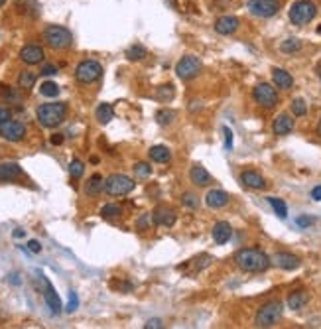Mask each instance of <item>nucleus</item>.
I'll list each match as a JSON object with an SVG mask.
<instances>
[{"label":"nucleus","instance_id":"51","mask_svg":"<svg viewBox=\"0 0 321 329\" xmlns=\"http://www.w3.org/2000/svg\"><path fill=\"white\" fill-rule=\"evenodd\" d=\"M61 142H63V134H54V136H52V144H61Z\"/></svg>","mask_w":321,"mask_h":329},{"label":"nucleus","instance_id":"8","mask_svg":"<svg viewBox=\"0 0 321 329\" xmlns=\"http://www.w3.org/2000/svg\"><path fill=\"white\" fill-rule=\"evenodd\" d=\"M101 75H103V65L98 61H95V59H83L75 67V79L79 83H83V85L98 81Z\"/></svg>","mask_w":321,"mask_h":329},{"label":"nucleus","instance_id":"3","mask_svg":"<svg viewBox=\"0 0 321 329\" xmlns=\"http://www.w3.org/2000/svg\"><path fill=\"white\" fill-rule=\"evenodd\" d=\"M284 316V303L282 302H268L260 306V310L254 316L256 327H274Z\"/></svg>","mask_w":321,"mask_h":329},{"label":"nucleus","instance_id":"19","mask_svg":"<svg viewBox=\"0 0 321 329\" xmlns=\"http://www.w3.org/2000/svg\"><path fill=\"white\" fill-rule=\"evenodd\" d=\"M229 201H231V195L225 192V190H211L205 195V203L211 209H223V207L229 205Z\"/></svg>","mask_w":321,"mask_h":329},{"label":"nucleus","instance_id":"6","mask_svg":"<svg viewBox=\"0 0 321 329\" xmlns=\"http://www.w3.org/2000/svg\"><path fill=\"white\" fill-rule=\"evenodd\" d=\"M134 181L132 178H128L125 174H112L109 178L105 179V192L112 195V197H122V195H128V193L134 190Z\"/></svg>","mask_w":321,"mask_h":329},{"label":"nucleus","instance_id":"2","mask_svg":"<svg viewBox=\"0 0 321 329\" xmlns=\"http://www.w3.org/2000/svg\"><path fill=\"white\" fill-rule=\"evenodd\" d=\"M67 105L65 103H43L36 110V119L43 128H56L65 121Z\"/></svg>","mask_w":321,"mask_h":329},{"label":"nucleus","instance_id":"21","mask_svg":"<svg viewBox=\"0 0 321 329\" xmlns=\"http://www.w3.org/2000/svg\"><path fill=\"white\" fill-rule=\"evenodd\" d=\"M85 195L89 197H97L101 193L105 192V178L101 174H93L91 178L85 181V187H83Z\"/></svg>","mask_w":321,"mask_h":329},{"label":"nucleus","instance_id":"48","mask_svg":"<svg viewBox=\"0 0 321 329\" xmlns=\"http://www.w3.org/2000/svg\"><path fill=\"white\" fill-rule=\"evenodd\" d=\"M311 199H313V201H321V185H315V187L311 190Z\"/></svg>","mask_w":321,"mask_h":329},{"label":"nucleus","instance_id":"32","mask_svg":"<svg viewBox=\"0 0 321 329\" xmlns=\"http://www.w3.org/2000/svg\"><path fill=\"white\" fill-rule=\"evenodd\" d=\"M268 203L272 205L274 213L278 215L280 219H286L288 217V207H286V203L282 199H278V197H268Z\"/></svg>","mask_w":321,"mask_h":329},{"label":"nucleus","instance_id":"23","mask_svg":"<svg viewBox=\"0 0 321 329\" xmlns=\"http://www.w3.org/2000/svg\"><path fill=\"white\" fill-rule=\"evenodd\" d=\"M231 234H233V227H231V223H227V221H219V223H215V227H213V241H215L217 245H225V243H229Z\"/></svg>","mask_w":321,"mask_h":329},{"label":"nucleus","instance_id":"16","mask_svg":"<svg viewBox=\"0 0 321 329\" xmlns=\"http://www.w3.org/2000/svg\"><path fill=\"white\" fill-rule=\"evenodd\" d=\"M189 179H191V183L197 185V187H207V185L213 183L211 174L205 170V166H201V164L191 166V170H189Z\"/></svg>","mask_w":321,"mask_h":329},{"label":"nucleus","instance_id":"41","mask_svg":"<svg viewBox=\"0 0 321 329\" xmlns=\"http://www.w3.org/2000/svg\"><path fill=\"white\" fill-rule=\"evenodd\" d=\"M150 221H152V215H150V213H144V215L136 221V229H140V231L148 229V227H150Z\"/></svg>","mask_w":321,"mask_h":329},{"label":"nucleus","instance_id":"54","mask_svg":"<svg viewBox=\"0 0 321 329\" xmlns=\"http://www.w3.org/2000/svg\"><path fill=\"white\" fill-rule=\"evenodd\" d=\"M317 34L321 36V26H317Z\"/></svg>","mask_w":321,"mask_h":329},{"label":"nucleus","instance_id":"45","mask_svg":"<svg viewBox=\"0 0 321 329\" xmlns=\"http://www.w3.org/2000/svg\"><path fill=\"white\" fill-rule=\"evenodd\" d=\"M28 250L30 252H34V254H38V252H42V245H40V241H36V239H32L28 243Z\"/></svg>","mask_w":321,"mask_h":329},{"label":"nucleus","instance_id":"9","mask_svg":"<svg viewBox=\"0 0 321 329\" xmlns=\"http://www.w3.org/2000/svg\"><path fill=\"white\" fill-rule=\"evenodd\" d=\"M201 59L195 55H183L182 59L176 63V75L182 79V81H191L195 79L201 71Z\"/></svg>","mask_w":321,"mask_h":329},{"label":"nucleus","instance_id":"1","mask_svg":"<svg viewBox=\"0 0 321 329\" xmlns=\"http://www.w3.org/2000/svg\"><path fill=\"white\" fill-rule=\"evenodd\" d=\"M235 262L242 272H264L272 264V258L258 248H240L235 254Z\"/></svg>","mask_w":321,"mask_h":329},{"label":"nucleus","instance_id":"43","mask_svg":"<svg viewBox=\"0 0 321 329\" xmlns=\"http://www.w3.org/2000/svg\"><path fill=\"white\" fill-rule=\"evenodd\" d=\"M295 223H298V227H300V229H307V227H311V225H313V219H311V217H307V215H302V217H298V219H295Z\"/></svg>","mask_w":321,"mask_h":329},{"label":"nucleus","instance_id":"11","mask_svg":"<svg viewBox=\"0 0 321 329\" xmlns=\"http://www.w3.org/2000/svg\"><path fill=\"white\" fill-rule=\"evenodd\" d=\"M0 136L8 142H20L26 136V124L14 121V119H8L6 123L0 124Z\"/></svg>","mask_w":321,"mask_h":329},{"label":"nucleus","instance_id":"5","mask_svg":"<svg viewBox=\"0 0 321 329\" xmlns=\"http://www.w3.org/2000/svg\"><path fill=\"white\" fill-rule=\"evenodd\" d=\"M317 14V6L311 0H298L290 8V22L293 26H306Z\"/></svg>","mask_w":321,"mask_h":329},{"label":"nucleus","instance_id":"25","mask_svg":"<svg viewBox=\"0 0 321 329\" xmlns=\"http://www.w3.org/2000/svg\"><path fill=\"white\" fill-rule=\"evenodd\" d=\"M22 176V168L16 162H0V181H12Z\"/></svg>","mask_w":321,"mask_h":329},{"label":"nucleus","instance_id":"12","mask_svg":"<svg viewBox=\"0 0 321 329\" xmlns=\"http://www.w3.org/2000/svg\"><path fill=\"white\" fill-rule=\"evenodd\" d=\"M40 280H42L43 284V300H45V303H47V308H50V312L54 314V316H59L61 312H63V306H61V300H59V296H57V292L54 290V286H52V282L45 278V276L40 272Z\"/></svg>","mask_w":321,"mask_h":329},{"label":"nucleus","instance_id":"39","mask_svg":"<svg viewBox=\"0 0 321 329\" xmlns=\"http://www.w3.org/2000/svg\"><path fill=\"white\" fill-rule=\"evenodd\" d=\"M182 203L185 207H189V209H197V207H199V197H197L195 193L187 192V193H183Z\"/></svg>","mask_w":321,"mask_h":329},{"label":"nucleus","instance_id":"53","mask_svg":"<svg viewBox=\"0 0 321 329\" xmlns=\"http://www.w3.org/2000/svg\"><path fill=\"white\" fill-rule=\"evenodd\" d=\"M4 4H6V0H0V8H2V6H4Z\"/></svg>","mask_w":321,"mask_h":329},{"label":"nucleus","instance_id":"49","mask_svg":"<svg viewBox=\"0 0 321 329\" xmlns=\"http://www.w3.org/2000/svg\"><path fill=\"white\" fill-rule=\"evenodd\" d=\"M12 237H14V239H24V237H26V231H24V229H16L14 233H12Z\"/></svg>","mask_w":321,"mask_h":329},{"label":"nucleus","instance_id":"13","mask_svg":"<svg viewBox=\"0 0 321 329\" xmlns=\"http://www.w3.org/2000/svg\"><path fill=\"white\" fill-rule=\"evenodd\" d=\"M215 32L217 34H221V36H231V34H235L240 26V20H238L237 16H231V14H227V16H221V18H217L215 20Z\"/></svg>","mask_w":321,"mask_h":329},{"label":"nucleus","instance_id":"28","mask_svg":"<svg viewBox=\"0 0 321 329\" xmlns=\"http://www.w3.org/2000/svg\"><path fill=\"white\" fill-rule=\"evenodd\" d=\"M36 79H38V75L34 73V71H22L20 75H18V87L22 89V91H32L34 89V85H36Z\"/></svg>","mask_w":321,"mask_h":329},{"label":"nucleus","instance_id":"7","mask_svg":"<svg viewBox=\"0 0 321 329\" xmlns=\"http://www.w3.org/2000/svg\"><path fill=\"white\" fill-rule=\"evenodd\" d=\"M252 97H254V101H256L262 109H274V107L280 103L278 91H276V87L270 85V83H258V85L252 89Z\"/></svg>","mask_w":321,"mask_h":329},{"label":"nucleus","instance_id":"14","mask_svg":"<svg viewBox=\"0 0 321 329\" xmlns=\"http://www.w3.org/2000/svg\"><path fill=\"white\" fill-rule=\"evenodd\" d=\"M45 54H43V50L40 45H34V43H30V45H24L22 50H20V59L26 63V65H38V63H42Z\"/></svg>","mask_w":321,"mask_h":329},{"label":"nucleus","instance_id":"47","mask_svg":"<svg viewBox=\"0 0 321 329\" xmlns=\"http://www.w3.org/2000/svg\"><path fill=\"white\" fill-rule=\"evenodd\" d=\"M56 73H57L56 65H50V63H47V65H43L42 67V75H56Z\"/></svg>","mask_w":321,"mask_h":329},{"label":"nucleus","instance_id":"40","mask_svg":"<svg viewBox=\"0 0 321 329\" xmlns=\"http://www.w3.org/2000/svg\"><path fill=\"white\" fill-rule=\"evenodd\" d=\"M77 308H79V298H77V292H73V290H71V292H69V302H67L65 312H67V314H73Z\"/></svg>","mask_w":321,"mask_h":329},{"label":"nucleus","instance_id":"44","mask_svg":"<svg viewBox=\"0 0 321 329\" xmlns=\"http://www.w3.org/2000/svg\"><path fill=\"white\" fill-rule=\"evenodd\" d=\"M162 327H164L162 319H148V321L144 323V329H162Z\"/></svg>","mask_w":321,"mask_h":329},{"label":"nucleus","instance_id":"30","mask_svg":"<svg viewBox=\"0 0 321 329\" xmlns=\"http://www.w3.org/2000/svg\"><path fill=\"white\" fill-rule=\"evenodd\" d=\"M300 50H302V40H298V38H288L280 43V52H284V54H295Z\"/></svg>","mask_w":321,"mask_h":329},{"label":"nucleus","instance_id":"29","mask_svg":"<svg viewBox=\"0 0 321 329\" xmlns=\"http://www.w3.org/2000/svg\"><path fill=\"white\" fill-rule=\"evenodd\" d=\"M125 55L128 61H142V59L148 55V50H146L142 43H134V45H130V48L126 50Z\"/></svg>","mask_w":321,"mask_h":329},{"label":"nucleus","instance_id":"27","mask_svg":"<svg viewBox=\"0 0 321 329\" xmlns=\"http://www.w3.org/2000/svg\"><path fill=\"white\" fill-rule=\"evenodd\" d=\"M95 116H97V121L101 124H109L114 119V109H112V105L109 103H101L95 110Z\"/></svg>","mask_w":321,"mask_h":329},{"label":"nucleus","instance_id":"33","mask_svg":"<svg viewBox=\"0 0 321 329\" xmlns=\"http://www.w3.org/2000/svg\"><path fill=\"white\" fill-rule=\"evenodd\" d=\"M59 85L54 81H43L42 87H40V93H42V97H47V99H54V97L59 95Z\"/></svg>","mask_w":321,"mask_h":329},{"label":"nucleus","instance_id":"38","mask_svg":"<svg viewBox=\"0 0 321 329\" xmlns=\"http://www.w3.org/2000/svg\"><path fill=\"white\" fill-rule=\"evenodd\" d=\"M292 112L295 116H304L307 112V105L304 99H293L292 101Z\"/></svg>","mask_w":321,"mask_h":329},{"label":"nucleus","instance_id":"52","mask_svg":"<svg viewBox=\"0 0 321 329\" xmlns=\"http://www.w3.org/2000/svg\"><path fill=\"white\" fill-rule=\"evenodd\" d=\"M317 134L321 136V119H319V123H317Z\"/></svg>","mask_w":321,"mask_h":329},{"label":"nucleus","instance_id":"50","mask_svg":"<svg viewBox=\"0 0 321 329\" xmlns=\"http://www.w3.org/2000/svg\"><path fill=\"white\" fill-rule=\"evenodd\" d=\"M8 280H10L14 286H20V284H22V280L18 278V274H16V272H14V274H10V278H8Z\"/></svg>","mask_w":321,"mask_h":329},{"label":"nucleus","instance_id":"42","mask_svg":"<svg viewBox=\"0 0 321 329\" xmlns=\"http://www.w3.org/2000/svg\"><path fill=\"white\" fill-rule=\"evenodd\" d=\"M225 134V150H233V130L229 126H223Z\"/></svg>","mask_w":321,"mask_h":329},{"label":"nucleus","instance_id":"31","mask_svg":"<svg viewBox=\"0 0 321 329\" xmlns=\"http://www.w3.org/2000/svg\"><path fill=\"white\" fill-rule=\"evenodd\" d=\"M120 215H122V207L116 205V203H107L101 209V217H105V219H114V217H120Z\"/></svg>","mask_w":321,"mask_h":329},{"label":"nucleus","instance_id":"35","mask_svg":"<svg viewBox=\"0 0 321 329\" xmlns=\"http://www.w3.org/2000/svg\"><path fill=\"white\" fill-rule=\"evenodd\" d=\"M85 174V164L79 160V158H73L69 164V176L73 179H79Z\"/></svg>","mask_w":321,"mask_h":329},{"label":"nucleus","instance_id":"26","mask_svg":"<svg viewBox=\"0 0 321 329\" xmlns=\"http://www.w3.org/2000/svg\"><path fill=\"white\" fill-rule=\"evenodd\" d=\"M148 156H150L152 162H158V164H168L169 160H171V152H169V148L168 146H162V144L152 146V148L148 150Z\"/></svg>","mask_w":321,"mask_h":329},{"label":"nucleus","instance_id":"34","mask_svg":"<svg viewBox=\"0 0 321 329\" xmlns=\"http://www.w3.org/2000/svg\"><path fill=\"white\" fill-rule=\"evenodd\" d=\"M174 116H176V112L169 109H162L156 112V123L160 124V126H168V124L174 123Z\"/></svg>","mask_w":321,"mask_h":329},{"label":"nucleus","instance_id":"22","mask_svg":"<svg viewBox=\"0 0 321 329\" xmlns=\"http://www.w3.org/2000/svg\"><path fill=\"white\" fill-rule=\"evenodd\" d=\"M272 81L274 85L282 89V91H288V89H292L293 87V77L286 71V69L282 67H274L272 69Z\"/></svg>","mask_w":321,"mask_h":329},{"label":"nucleus","instance_id":"37","mask_svg":"<svg viewBox=\"0 0 321 329\" xmlns=\"http://www.w3.org/2000/svg\"><path fill=\"white\" fill-rule=\"evenodd\" d=\"M134 174L138 178H148L152 174V166L148 164V162H136L134 164Z\"/></svg>","mask_w":321,"mask_h":329},{"label":"nucleus","instance_id":"18","mask_svg":"<svg viewBox=\"0 0 321 329\" xmlns=\"http://www.w3.org/2000/svg\"><path fill=\"white\" fill-rule=\"evenodd\" d=\"M240 181H242V185L244 187H249V190H266V179L258 174V172H254V170H244L242 174H240Z\"/></svg>","mask_w":321,"mask_h":329},{"label":"nucleus","instance_id":"46","mask_svg":"<svg viewBox=\"0 0 321 329\" xmlns=\"http://www.w3.org/2000/svg\"><path fill=\"white\" fill-rule=\"evenodd\" d=\"M8 119H12V112H10V109H4V107H0V124L6 123Z\"/></svg>","mask_w":321,"mask_h":329},{"label":"nucleus","instance_id":"24","mask_svg":"<svg viewBox=\"0 0 321 329\" xmlns=\"http://www.w3.org/2000/svg\"><path fill=\"white\" fill-rule=\"evenodd\" d=\"M309 302V294H307L306 290H293L292 294L288 296V308L293 310V312H298V310H302V308H306V303Z\"/></svg>","mask_w":321,"mask_h":329},{"label":"nucleus","instance_id":"4","mask_svg":"<svg viewBox=\"0 0 321 329\" xmlns=\"http://www.w3.org/2000/svg\"><path fill=\"white\" fill-rule=\"evenodd\" d=\"M43 41L52 50H67L73 43V34L65 26L52 24V26H47L43 30Z\"/></svg>","mask_w":321,"mask_h":329},{"label":"nucleus","instance_id":"15","mask_svg":"<svg viewBox=\"0 0 321 329\" xmlns=\"http://www.w3.org/2000/svg\"><path fill=\"white\" fill-rule=\"evenodd\" d=\"M272 264L282 268V270H295V268H300L302 261L292 252H276L272 256Z\"/></svg>","mask_w":321,"mask_h":329},{"label":"nucleus","instance_id":"17","mask_svg":"<svg viewBox=\"0 0 321 329\" xmlns=\"http://www.w3.org/2000/svg\"><path fill=\"white\" fill-rule=\"evenodd\" d=\"M154 225L158 227H174L176 223V211L169 207H156L152 213Z\"/></svg>","mask_w":321,"mask_h":329},{"label":"nucleus","instance_id":"10","mask_svg":"<svg viewBox=\"0 0 321 329\" xmlns=\"http://www.w3.org/2000/svg\"><path fill=\"white\" fill-rule=\"evenodd\" d=\"M249 10L256 18H272L280 12V0H249Z\"/></svg>","mask_w":321,"mask_h":329},{"label":"nucleus","instance_id":"36","mask_svg":"<svg viewBox=\"0 0 321 329\" xmlns=\"http://www.w3.org/2000/svg\"><path fill=\"white\" fill-rule=\"evenodd\" d=\"M176 95V91H174V85H162V87H158V93H156V97L160 99V101H169L171 97Z\"/></svg>","mask_w":321,"mask_h":329},{"label":"nucleus","instance_id":"20","mask_svg":"<svg viewBox=\"0 0 321 329\" xmlns=\"http://www.w3.org/2000/svg\"><path fill=\"white\" fill-rule=\"evenodd\" d=\"M292 130H293V119L290 114L282 112V114H278V116L274 119V123H272V132H274L276 136H286V134H290Z\"/></svg>","mask_w":321,"mask_h":329}]
</instances>
